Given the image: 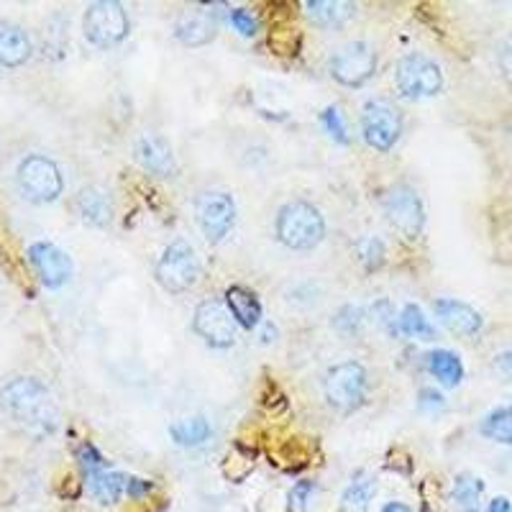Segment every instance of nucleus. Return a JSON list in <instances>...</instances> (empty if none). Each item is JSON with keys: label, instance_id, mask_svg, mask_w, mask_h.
Listing matches in <instances>:
<instances>
[{"label": "nucleus", "instance_id": "obj_38", "mask_svg": "<svg viewBox=\"0 0 512 512\" xmlns=\"http://www.w3.org/2000/svg\"><path fill=\"white\" fill-rule=\"evenodd\" d=\"M495 367H497V372L502 374V377L510 379V382H512V354H500V356H497Z\"/></svg>", "mask_w": 512, "mask_h": 512}, {"label": "nucleus", "instance_id": "obj_35", "mask_svg": "<svg viewBox=\"0 0 512 512\" xmlns=\"http://www.w3.org/2000/svg\"><path fill=\"white\" fill-rule=\"evenodd\" d=\"M495 59H497V67H500L502 77H505V80L512 85V34H507L505 39L497 44Z\"/></svg>", "mask_w": 512, "mask_h": 512}, {"label": "nucleus", "instance_id": "obj_34", "mask_svg": "<svg viewBox=\"0 0 512 512\" xmlns=\"http://www.w3.org/2000/svg\"><path fill=\"white\" fill-rule=\"evenodd\" d=\"M372 315L377 318L379 326H382L387 333H392V336L400 331V323L395 320V310H392V305L387 303V300H379V303L372 308Z\"/></svg>", "mask_w": 512, "mask_h": 512}, {"label": "nucleus", "instance_id": "obj_33", "mask_svg": "<svg viewBox=\"0 0 512 512\" xmlns=\"http://www.w3.org/2000/svg\"><path fill=\"white\" fill-rule=\"evenodd\" d=\"M313 495H315V484L313 482H308V479L297 482L295 487L290 489V495H287V500H290V510L292 512H305L310 507V502H313Z\"/></svg>", "mask_w": 512, "mask_h": 512}, {"label": "nucleus", "instance_id": "obj_6", "mask_svg": "<svg viewBox=\"0 0 512 512\" xmlns=\"http://www.w3.org/2000/svg\"><path fill=\"white\" fill-rule=\"evenodd\" d=\"M405 116L395 103L384 98H369L361 108V136L374 152H392L400 141Z\"/></svg>", "mask_w": 512, "mask_h": 512}, {"label": "nucleus", "instance_id": "obj_32", "mask_svg": "<svg viewBox=\"0 0 512 512\" xmlns=\"http://www.w3.org/2000/svg\"><path fill=\"white\" fill-rule=\"evenodd\" d=\"M228 21H231L233 29L239 31L241 36H246V39L256 36V31H259V18L251 11H246V8H233V11L228 13Z\"/></svg>", "mask_w": 512, "mask_h": 512}, {"label": "nucleus", "instance_id": "obj_29", "mask_svg": "<svg viewBox=\"0 0 512 512\" xmlns=\"http://www.w3.org/2000/svg\"><path fill=\"white\" fill-rule=\"evenodd\" d=\"M320 123H323L326 134L331 136L336 144H341V146L351 144L349 126H346V118H344V113H341V108H336V105H328L326 111H323V116H320Z\"/></svg>", "mask_w": 512, "mask_h": 512}, {"label": "nucleus", "instance_id": "obj_24", "mask_svg": "<svg viewBox=\"0 0 512 512\" xmlns=\"http://www.w3.org/2000/svg\"><path fill=\"white\" fill-rule=\"evenodd\" d=\"M425 364H428V372L443 384V387H456L464 379V364H461L459 354L448 349H436L425 356Z\"/></svg>", "mask_w": 512, "mask_h": 512}, {"label": "nucleus", "instance_id": "obj_18", "mask_svg": "<svg viewBox=\"0 0 512 512\" xmlns=\"http://www.w3.org/2000/svg\"><path fill=\"white\" fill-rule=\"evenodd\" d=\"M75 210L82 223L93 228H105L113 221V198L103 187H82L75 198Z\"/></svg>", "mask_w": 512, "mask_h": 512}, {"label": "nucleus", "instance_id": "obj_28", "mask_svg": "<svg viewBox=\"0 0 512 512\" xmlns=\"http://www.w3.org/2000/svg\"><path fill=\"white\" fill-rule=\"evenodd\" d=\"M451 495H454L456 505H464L472 510L479 502V497L484 495V482L479 477H474V474H459L454 479V492Z\"/></svg>", "mask_w": 512, "mask_h": 512}, {"label": "nucleus", "instance_id": "obj_13", "mask_svg": "<svg viewBox=\"0 0 512 512\" xmlns=\"http://www.w3.org/2000/svg\"><path fill=\"white\" fill-rule=\"evenodd\" d=\"M29 262L47 290H62L72 280V259L52 241H36L29 246Z\"/></svg>", "mask_w": 512, "mask_h": 512}, {"label": "nucleus", "instance_id": "obj_40", "mask_svg": "<svg viewBox=\"0 0 512 512\" xmlns=\"http://www.w3.org/2000/svg\"><path fill=\"white\" fill-rule=\"evenodd\" d=\"M379 512H415V510L410 505H405V502L392 500V502H384L382 510H379Z\"/></svg>", "mask_w": 512, "mask_h": 512}, {"label": "nucleus", "instance_id": "obj_39", "mask_svg": "<svg viewBox=\"0 0 512 512\" xmlns=\"http://www.w3.org/2000/svg\"><path fill=\"white\" fill-rule=\"evenodd\" d=\"M489 512H512V502L507 497H495L489 502Z\"/></svg>", "mask_w": 512, "mask_h": 512}, {"label": "nucleus", "instance_id": "obj_27", "mask_svg": "<svg viewBox=\"0 0 512 512\" xmlns=\"http://www.w3.org/2000/svg\"><path fill=\"white\" fill-rule=\"evenodd\" d=\"M356 259L361 262V267L367 269V272H377V269H382L384 264V256H387V249H384L382 239H377V236H361L359 241H356Z\"/></svg>", "mask_w": 512, "mask_h": 512}, {"label": "nucleus", "instance_id": "obj_8", "mask_svg": "<svg viewBox=\"0 0 512 512\" xmlns=\"http://www.w3.org/2000/svg\"><path fill=\"white\" fill-rule=\"evenodd\" d=\"M395 85L402 98H436L443 90V72L436 59L425 57L420 52H410L397 62Z\"/></svg>", "mask_w": 512, "mask_h": 512}, {"label": "nucleus", "instance_id": "obj_11", "mask_svg": "<svg viewBox=\"0 0 512 512\" xmlns=\"http://www.w3.org/2000/svg\"><path fill=\"white\" fill-rule=\"evenodd\" d=\"M328 72L344 88H361L377 72V49L364 39L344 44L328 62Z\"/></svg>", "mask_w": 512, "mask_h": 512}, {"label": "nucleus", "instance_id": "obj_16", "mask_svg": "<svg viewBox=\"0 0 512 512\" xmlns=\"http://www.w3.org/2000/svg\"><path fill=\"white\" fill-rule=\"evenodd\" d=\"M433 310H436V318L441 320V326L448 328L454 336H477L484 326V318L479 315L477 308H472L469 303H461V300H454V297L436 300Z\"/></svg>", "mask_w": 512, "mask_h": 512}, {"label": "nucleus", "instance_id": "obj_41", "mask_svg": "<svg viewBox=\"0 0 512 512\" xmlns=\"http://www.w3.org/2000/svg\"><path fill=\"white\" fill-rule=\"evenodd\" d=\"M466 512H479V510H474V507H472V510H466Z\"/></svg>", "mask_w": 512, "mask_h": 512}, {"label": "nucleus", "instance_id": "obj_21", "mask_svg": "<svg viewBox=\"0 0 512 512\" xmlns=\"http://www.w3.org/2000/svg\"><path fill=\"white\" fill-rule=\"evenodd\" d=\"M303 8L310 21L320 29H338L356 13L354 3H346V0H308L303 3Z\"/></svg>", "mask_w": 512, "mask_h": 512}, {"label": "nucleus", "instance_id": "obj_20", "mask_svg": "<svg viewBox=\"0 0 512 512\" xmlns=\"http://www.w3.org/2000/svg\"><path fill=\"white\" fill-rule=\"evenodd\" d=\"M228 310H231L233 320L239 323L246 331H254V328L262 326V303H259V295L254 290L244 285H231L223 295Z\"/></svg>", "mask_w": 512, "mask_h": 512}, {"label": "nucleus", "instance_id": "obj_15", "mask_svg": "<svg viewBox=\"0 0 512 512\" xmlns=\"http://www.w3.org/2000/svg\"><path fill=\"white\" fill-rule=\"evenodd\" d=\"M136 162L154 177H175L177 175V159L172 146L164 136L159 134H141L134 146Z\"/></svg>", "mask_w": 512, "mask_h": 512}, {"label": "nucleus", "instance_id": "obj_1", "mask_svg": "<svg viewBox=\"0 0 512 512\" xmlns=\"http://www.w3.org/2000/svg\"><path fill=\"white\" fill-rule=\"evenodd\" d=\"M0 413L34 438L52 436L59 428L57 400L49 387L36 377H11L0 387Z\"/></svg>", "mask_w": 512, "mask_h": 512}, {"label": "nucleus", "instance_id": "obj_31", "mask_svg": "<svg viewBox=\"0 0 512 512\" xmlns=\"http://www.w3.org/2000/svg\"><path fill=\"white\" fill-rule=\"evenodd\" d=\"M77 461H80L82 474H93V472H100V469H108V466H105L103 454H100L93 443H82V446L77 448Z\"/></svg>", "mask_w": 512, "mask_h": 512}, {"label": "nucleus", "instance_id": "obj_2", "mask_svg": "<svg viewBox=\"0 0 512 512\" xmlns=\"http://www.w3.org/2000/svg\"><path fill=\"white\" fill-rule=\"evenodd\" d=\"M274 236L290 251H313L326 239V218L308 200H290L277 210Z\"/></svg>", "mask_w": 512, "mask_h": 512}, {"label": "nucleus", "instance_id": "obj_7", "mask_svg": "<svg viewBox=\"0 0 512 512\" xmlns=\"http://www.w3.org/2000/svg\"><path fill=\"white\" fill-rule=\"evenodd\" d=\"M131 31L128 13L116 0H98L90 3L82 16V34L95 49H113L123 44Z\"/></svg>", "mask_w": 512, "mask_h": 512}, {"label": "nucleus", "instance_id": "obj_12", "mask_svg": "<svg viewBox=\"0 0 512 512\" xmlns=\"http://www.w3.org/2000/svg\"><path fill=\"white\" fill-rule=\"evenodd\" d=\"M192 331L198 333L200 341L205 346H210V349H231L236 344L239 323L233 320L226 300H221V297H208V300H203L195 308Z\"/></svg>", "mask_w": 512, "mask_h": 512}, {"label": "nucleus", "instance_id": "obj_36", "mask_svg": "<svg viewBox=\"0 0 512 512\" xmlns=\"http://www.w3.org/2000/svg\"><path fill=\"white\" fill-rule=\"evenodd\" d=\"M418 408L428 415H436L446 408V400H443L441 392L436 390H423L420 392V400H418Z\"/></svg>", "mask_w": 512, "mask_h": 512}, {"label": "nucleus", "instance_id": "obj_17", "mask_svg": "<svg viewBox=\"0 0 512 512\" xmlns=\"http://www.w3.org/2000/svg\"><path fill=\"white\" fill-rule=\"evenodd\" d=\"M34 54V44L24 26L11 24V21H0V67L16 70L26 64Z\"/></svg>", "mask_w": 512, "mask_h": 512}, {"label": "nucleus", "instance_id": "obj_22", "mask_svg": "<svg viewBox=\"0 0 512 512\" xmlns=\"http://www.w3.org/2000/svg\"><path fill=\"white\" fill-rule=\"evenodd\" d=\"M377 495V477L372 472H356L346 484L341 495V510L344 512H367Z\"/></svg>", "mask_w": 512, "mask_h": 512}, {"label": "nucleus", "instance_id": "obj_14", "mask_svg": "<svg viewBox=\"0 0 512 512\" xmlns=\"http://www.w3.org/2000/svg\"><path fill=\"white\" fill-rule=\"evenodd\" d=\"M172 34L185 47H205L218 36V16L216 11H208V6L190 8L180 13L172 26Z\"/></svg>", "mask_w": 512, "mask_h": 512}, {"label": "nucleus", "instance_id": "obj_23", "mask_svg": "<svg viewBox=\"0 0 512 512\" xmlns=\"http://www.w3.org/2000/svg\"><path fill=\"white\" fill-rule=\"evenodd\" d=\"M169 436L177 446L182 448H198L213 436V425L203 415H192V418H182L177 423L169 425Z\"/></svg>", "mask_w": 512, "mask_h": 512}, {"label": "nucleus", "instance_id": "obj_19", "mask_svg": "<svg viewBox=\"0 0 512 512\" xmlns=\"http://www.w3.org/2000/svg\"><path fill=\"white\" fill-rule=\"evenodd\" d=\"M128 482L131 477L116 469H100V472L85 474V484H88V492L98 505H118L123 497L128 495Z\"/></svg>", "mask_w": 512, "mask_h": 512}, {"label": "nucleus", "instance_id": "obj_37", "mask_svg": "<svg viewBox=\"0 0 512 512\" xmlns=\"http://www.w3.org/2000/svg\"><path fill=\"white\" fill-rule=\"evenodd\" d=\"M152 487L154 484L146 482V479L131 477V482H128V497H131V500H139V497L149 495V492H152Z\"/></svg>", "mask_w": 512, "mask_h": 512}, {"label": "nucleus", "instance_id": "obj_4", "mask_svg": "<svg viewBox=\"0 0 512 512\" xmlns=\"http://www.w3.org/2000/svg\"><path fill=\"white\" fill-rule=\"evenodd\" d=\"M326 402L338 415H351L367 402L369 374L359 361H341L328 369L326 382H323Z\"/></svg>", "mask_w": 512, "mask_h": 512}, {"label": "nucleus", "instance_id": "obj_25", "mask_svg": "<svg viewBox=\"0 0 512 512\" xmlns=\"http://www.w3.org/2000/svg\"><path fill=\"white\" fill-rule=\"evenodd\" d=\"M397 323H400V333H405L410 338H420V341H433L436 338V328H433L431 320L425 318L420 305H405Z\"/></svg>", "mask_w": 512, "mask_h": 512}, {"label": "nucleus", "instance_id": "obj_26", "mask_svg": "<svg viewBox=\"0 0 512 512\" xmlns=\"http://www.w3.org/2000/svg\"><path fill=\"white\" fill-rule=\"evenodd\" d=\"M482 436L512 446V408H497L482 420Z\"/></svg>", "mask_w": 512, "mask_h": 512}, {"label": "nucleus", "instance_id": "obj_10", "mask_svg": "<svg viewBox=\"0 0 512 512\" xmlns=\"http://www.w3.org/2000/svg\"><path fill=\"white\" fill-rule=\"evenodd\" d=\"M195 221L208 244H223L236 226V200L226 190H203L195 200Z\"/></svg>", "mask_w": 512, "mask_h": 512}, {"label": "nucleus", "instance_id": "obj_30", "mask_svg": "<svg viewBox=\"0 0 512 512\" xmlns=\"http://www.w3.org/2000/svg\"><path fill=\"white\" fill-rule=\"evenodd\" d=\"M364 318H367V315H364V310H361L359 305H346V308H341L336 313L333 326L344 333V336H354V333H359L361 326H364Z\"/></svg>", "mask_w": 512, "mask_h": 512}, {"label": "nucleus", "instance_id": "obj_5", "mask_svg": "<svg viewBox=\"0 0 512 512\" xmlns=\"http://www.w3.org/2000/svg\"><path fill=\"white\" fill-rule=\"evenodd\" d=\"M154 280L169 295H182L192 290L200 280V259L198 251L190 241L175 239L159 256L157 267H154Z\"/></svg>", "mask_w": 512, "mask_h": 512}, {"label": "nucleus", "instance_id": "obj_9", "mask_svg": "<svg viewBox=\"0 0 512 512\" xmlns=\"http://www.w3.org/2000/svg\"><path fill=\"white\" fill-rule=\"evenodd\" d=\"M382 210L387 223L400 233L402 239H420V233H423L425 226V208L415 187L405 185V182L392 185L390 190L384 192Z\"/></svg>", "mask_w": 512, "mask_h": 512}, {"label": "nucleus", "instance_id": "obj_3", "mask_svg": "<svg viewBox=\"0 0 512 512\" xmlns=\"http://www.w3.org/2000/svg\"><path fill=\"white\" fill-rule=\"evenodd\" d=\"M18 190L36 205L57 203L64 192V175L59 164L47 154H29L16 167Z\"/></svg>", "mask_w": 512, "mask_h": 512}]
</instances>
